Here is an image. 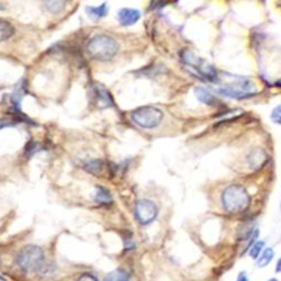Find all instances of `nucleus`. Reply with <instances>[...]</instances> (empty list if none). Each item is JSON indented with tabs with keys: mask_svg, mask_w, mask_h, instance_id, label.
<instances>
[{
	"mask_svg": "<svg viewBox=\"0 0 281 281\" xmlns=\"http://www.w3.org/2000/svg\"><path fill=\"white\" fill-rule=\"evenodd\" d=\"M87 52L92 59L98 61H109L117 54L118 44L111 36L99 34L91 38L87 44Z\"/></svg>",
	"mask_w": 281,
	"mask_h": 281,
	"instance_id": "1",
	"label": "nucleus"
},
{
	"mask_svg": "<svg viewBox=\"0 0 281 281\" xmlns=\"http://www.w3.org/2000/svg\"><path fill=\"white\" fill-rule=\"evenodd\" d=\"M222 202L224 208L229 213H240L248 208L251 197L245 188L241 184H230L222 195Z\"/></svg>",
	"mask_w": 281,
	"mask_h": 281,
	"instance_id": "2",
	"label": "nucleus"
},
{
	"mask_svg": "<svg viewBox=\"0 0 281 281\" xmlns=\"http://www.w3.org/2000/svg\"><path fill=\"white\" fill-rule=\"evenodd\" d=\"M45 255L43 250L37 245L24 246L16 257V263L23 272H36L43 268Z\"/></svg>",
	"mask_w": 281,
	"mask_h": 281,
	"instance_id": "3",
	"label": "nucleus"
},
{
	"mask_svg": "<svg viewBox=\"0 0 281 281\" xmlns=\"http://www.w3.org/2000/svg\"><path fill=\"white\" fill-rule=\"evenodd\" d=\"M181 60L187 69H189L191 73L197 78L207 80V81H215L217 79V71L213 65H210L207 61L196 55L190 50H184L181 53Z\"/></svg>",
	"mask_w": 281,
	"mask_h": 281,
	"instance_id": "4",
	"label": "nucleus"
},
{
	"mask_svg": "<svg viewBox=\"0 0 281 281\" xmlns=\"http://www.w3.org/2000/svg\"><path fill=\"white\" fill-rule=\"evenodd\" d=\"M132 121L142 128H154L163 119V114L159 108L145 106L132 113Z\"/></svg>",
	"mask_w": 281,
	"mask_h": 281,
	"instance_id": "5",
	"label": "nucleus"
},
{
	"mask_svg": "<svg viewBox=\"0 0 281 281\" xmlns=\"http://www.w3.org/2000/svg\"><path fill=\"white\" fill-rule=\"evenodd\" d=\"M157 207L151 200L143 199L136 204L135 217L141 224L148 225L152 223L157 216Z\"/></svg>",
	"mask_w": 281,
	"mask_h": 281,
	"instance_id": "6",
	"label": "nucleus"
},
{
	"mask_svg": "<svg viewBox=\"0 0 281 281\" xmlns=\"http://www.w3.org/2000/svg\"><path fill=\"white\" fill-rule=\"evenodd\" d=\"M248 83H237L235 86H226L224 88H221L218 89L219 94H222L223 96H226V97L234 98V99H242L246 98L252 96V92L250 90V88H252L251 84L246 86Z\"/></svg>",
	"mask_w": 281,
	"mask_h": 281,
	"instance_id": "7",
	"label": "nucleus"
},
{
	"mask_svg": "<svg viewBox=\"0 0 281 281\" xmlns=\"http://www.w3.org/2000/svg\"><path fill=\"white\" fill-rule=\"evenodd\" d=\"M94 97L100 108L114 107V100L111 98L109 91L105 87L100 86V84L94 87Z\"/></svg>",
	"mask_w": 281,
	"mask_h": 281,
	"instance_id": "8",
	"label": "nucleus"
},
{
	"mask_svg": "<svg viewBox=\"0 0 281 281\" xmlns=\"http://www.w3.org/2000/svg\"><path fill=\"white\" fill-rule=\"evenodd\" d=\"M141 13L137 9L123 8L118 11L117 19L123 26H132L140 21Z\"/></svg>",
	"mask_w": 281,
	"mask_h": 281,
	"instance_id": "9",
	"label": "nucleus"
},
{
	"mask_svg": "<svg viewBox=\"0 0 281 281\" xmlns=\"http://www.w3.org/2000/svg\"><path fill=\"white\" fill-rule=\"evenodd\" d=\"M268 155L262 149H255L250 153V155L248 157L249 165L252 169H260L262 168L264 163L267 162Z\"/></svg>",
	"mask_w": 281,
	"mask_h": 281,
	"instance_id": "10",
	"label": "nucleus"
},
{
	"mask_svg": "<svg viewBox=\"0 0 281 281\" xmlns=\"http://www.w3.org/2000/svg\"><path fill=\"white\" fill-rule=\"evenodd\" d=\"M195 95L199 102H202L203 103L208 106H216L217 99L214 97V95H211L210 92L205 89V88L198 87L195 89Z\"/></svg>",
	"mask_w": 281,
	"mask_h": 281,
	"instance_id": "11",
	"label": "nucleus"
},
{
	"mask_svg": "<svg viewBox=\"0 0 281 281\" xmlns=\"http://www.w3.org/2000/svg\"><path fill=\"white\" fill-rule=\"evenodd\" d=\"M103 281H133L129 273L124 269H116V270L109 272L105 277Z\"/></svg>",
	"mask_w": 281,
	"mask_h": 281,
	"instance_id": "12",
	"label": "nucleus"
},
{
	"mask_svg": "<svg viewBox=\"0 0 281 281\" xmlns=\"http://www.w3.org/2000/svg\"><path fill=\"white\" fill-rule=\"evenodd\" d=\"M108 7H107V3L103 2L102 5L97 6V7H94V6H90V7H87L86 11L87 14L89 15L90 17L95 18V19H98V18H102L105 17L107 14H108Z\"/></svg>",
	"mask_w": 281,
	"mask_h": 281,
	"instance_id": "13",
	"label": "nucleus"
},
{
	"mask_svg": "<svg viewBox=\"0 0 281 281\" xmlns=\"http://www.w3.org/2000/svg\"><path fill=\"white\" fill-rule=\"evenodd\" d=\"M95 202L98 204H102V205H108L113 202V197H111L110 192L102 187H97L95 194Z\"/></svg>",
	"mask_w": 281,
	"mask_h": 281,
	"instance_id": "14",
	"label": "nucleus"
},
{
	"mask_svg": "<svg viewBox=\"0 0 281 281\" xmlns=\"http://www.w3.org/2000/svg\"><path fill=\"white\" fill-rule=\"evenodd\" d=\"M15 34V28L8 22L0 21V42H5Z\"/></svg>",
	"mask_w": 281,
	"mask_h": 281,
	"instance_id": "15",
	"label": "nucleus"
},
{
	"mask_svg": "<svg viewBox=\"0 0 281 281\" xmlns=\"http://www.w3.org/2000/svg\"><path fill=\"white\" fill-rule=\"evenodd\" d=\"M273 257H275V251H273L271 248L265 249L262 254H261V256H259V259H257V267L259 268L267 267V265L273 260Z\"/></svg>",
	"mask_w": 281,
	"mask_h": 281,
	"instance_id": "16",
	"label": "nucleus"
},
{
	"mask_svg": "<svg viewBox=\"0 0 281 281\" xmlns=\"http://www.w3.org/2000/svg\"><path fill=\"white\" fill-rule=\"evenodd\" d=\"M83 168L88 172L92 173V175H98L102 169V162L100 160H89L88 162L84 163Z\"/></svg>",
	"mask_w": 281,
	"mask_h": 281,
	"instance_id": "17",
	"label": "nucleus"
},
{
	"mask_svg": "<svg viewBox=\"0 0 281 281\" xmlns=\"http://www.w3.org/2000/svg\"><path fill=\"white\" fill-rule=\"evenodd\" d=\"M264 248V242L263 241H257L254 243L251 248H250V256L254 260L259 259L261 251H262Z\"/></svg>",
	"mask_w": 281,
	"mask_h": 281,
	"instance_id": "18",
	"label": "nucleus"
},
{
	"mask_svg": "<svg viewBox=\"0 0 281 281\" xmlns=\"http://www.w3.org/2000/svg\"><path fill=\"white\" fill-rule=\"evenodd\" d=\"M64 5H65L64 1H45L44 2L45 8L54 14L60 13V11L64 8Z\"/></svg>",
	"mask_w": 281,
	"mask_h": 281,
	"instance_id": "19",
	"label": "nucleus"
},
{
	"mask_svg": "<svg viewBox=\"0 0 281 281\" xmlns=\"http://www.w3.org/2000/svg\"><path fill=\"white\" fill-rule=\"evenodd\" d=\"M43 150V148L38 144V143H35V142H30V143H28L27 145H26V149H25V154L26 156H33L35 153L37 152H40Z\"/></svg>",
	"mask_w": 281,
	"mask_h": 281,
	"instance_id": "20",
	"label": "nucleus"
},
{
	"mask_svg": "<svg viewBox=\"0 0 281 281\" xmlns=\"http://www.w3.org/2000/svg\"><path fill=\"white\" fill-rule=\"evenodd\" d=\"M271 121L276 124L281 125V105L277 106L275 109L272 110L271 114Z\"/></svg>",
	"mask_w": 281,
	"mask_h": 281,
	"instance_id": "21",
	"label": "nucleus"
},
{
	"mask_svg": "<svg viewBox=\"0 0 281 281\" xmlns=\"http://www.w3.org/2000/svg\"><path fill=\"white\" fill-rule=\"evenodd\" d=\"M16 123L14 118H0V130L7 127H13L16 125Z\"/></svg>",
	"mask_w": 281,
	"mask_h": 281,
	"instance_id": "22",
	"label": "nucleus"
},
{
	"mask_svg": "<svg viewBox=\"0 0 281 281\" xmlns=\"http://www.w3.org/2000/svg\"><path fill=\"white\" fill-rule=\"evenodd\" d=\"M77 281H99L97 279V277L92 273H82V275L79 276V278L77 279Z\"/></svg>",
	"mask_w": 281,
	"mask_h": 281,
	"instance_id": "23",
	"label": "nucleus"
},
{
	"mask_svg": "<svg viewBox=\"0 0 281 281\" xmlns=\"http://www.w3.org/2000/svg\"><path fill=\"white\" fill-rule=\"evenodd\" d=\"M237 281H249L248 277H246V273L245 272H241L240 275L237 277Z\"/></svg>",
	"mask_w": 281,
	"mask_h": 281,
	"instance_id": "24",
	"label": "nucleus"
},
{
	"mask_svg": "<svg viewBox=\"0 0 281 281\" xmlns=\"http://www.w3.org/2000/svg\"><path fill=\"white\" fill-rule=\"evenodd\" d=\"M276 272H281V257L277 262V267H276Z\"/></svg>",
	"mask_w": 281,
	"mask_h": 281,
	"instance_id": "25",
	"label": "nucleus"
},
{
	"mask_svg": "<svg viewBox=\"0 0 281 281\" xmlns=\"http://www.w3.org/2000/svg\"><path fill=\"white\" fill-rule=\"evenodd\" d=\"M0 281H7L6 277H3L2 275H0Z\"/></svg>",
	"mask_w": 281,
	"mask_h": 281,
	"instance_id": "26",
	"label": "nucleus"
},
{
	"mask_svg": "<svg viewBox=\"0 0 281 281\" xmlns=\"http://www.w3.org/2000/svg\"><path fill=\"white\" fill-rule=\"evenodd\" d=\"M0 10H5V6L2 3H0Z\"/></svg>",
	"mask_w": 281,
	"mask_h": 281,
	"instance_id": "27",
	"label": "nucleus"
},
{
	"mask_svg": "<svg viewBox=\"0 0 281 281\" xmlns=\"http://www.w3.org/2000/svg\"><path fill=\"white\" fill-rule=\"evenodd\" d=\"M268 281H279V280H277V279L273 278V279H270V280H268Z\"/></svg>",
	"mask_w": 281,
	"mask_h": 281,
	"instance_id": "28",
	"label": "nucleus"
}]
</instances>
